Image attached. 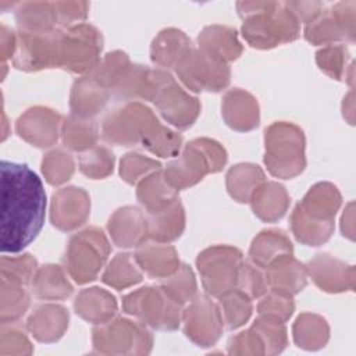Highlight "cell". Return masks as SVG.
Returning a JSON list of instances; mask_svg holds the SVG:
<instances>
[{
    "label": "cell",
    "instance_id": "7dc6e473",
    "mask_svg": "<svg viewBox=\"0 0 356 356\" xmlns=\"http://www.w3.org/2000/svg\"><path fill=\"white\" fill-rule=\"evenodd\" d=\"M160 164L152 159L143 157L139 153H129L121 160V177L128 184H135L142 175L147 174L149 171L157 170Z\"/></svg>",
    "mask_w": 356,
    "mask_h": 356
},
{
    "label": "cell",
    "instance_id": "4316f807",
    "mask_svg": "<svg viewBox=\"0 0 356 356\" xmlns=\"http://www.w3.org/2000/svg\"><path fill=\"white\" fill-rule=\"evenodd\" d=\"M253 211L264 221H275L281 218L288 207L289 197L280 184L268 182L260 185L250 197Z\"/></svg>",
    "mask_w": 356,
    "mask_h": 356
},
{
    "label": "cell",
    "instance_id": "ffe728a7",
    "mask_svg": "<svg viewBox=\"0 0 356 356\" xmlns=\"http://www.w3.org/2000/svg\"><path fill=\"white\" fill-rule=\"evenodd\" d=\"M266 268V282L273 291L293 295L302 291L306 284V271L303 266L291 254H285L274 260Z\"/></svg>",
    "mask_w": 356,
    "mask_h": 356
},
{
    "label": "cell",
    "instance_id": "7bdbcfd3",
    "mask_svg": "<svg viewBox=\"0 0 356 356\" xmlns=\"http://www.w3.org/2000/svg\"><path fill=\"white\" fill-rule=\"evenodd\" d=\"M114 157L106 147H95L81 156V171L90 178H103L113 171Z\"/></svg>",
    "mask_w": 356,
    "mask_h": 356
},
{
    "label": "cell",
    "instance_id": "cb8c5ba5",
    "mask_svg": "<svg viewBox=\"0 0 356 356\" xmlns=\"http://www.w3.org/2000/svg\"><path fill=\"white\" fill-rule=\"evenodd\" d=\"M107 102V90L95 78L78 79L71 92L72 114L81 118H88L97 114Z\"/></svg>",
    "mask_w": 356,
    "mask_h": 356
},
{
    "label": "cell",
    "instance_id": "c3c4849f",
    "mask_svg": "<svg viewBox=\"0 0 356 356\" xmlns=\"http://www.w3.org/2000/svg\"><path fill=\"white\" fill-rule=\"evenodd\" d=\"M236 284L241 286L242 292L252 298H259L260 295H263L267 286L266 277H263L257 268L246 263H242L239 267Z\"/></svg>",
    "mask_w": 356,
    "mask_h": 356
},
{
    "label": "cell",
    "instance_id": "1f68e13d",
    "mask_svg": "<svg viewBox=\"0 0 356 356\" xmlns=\"http://www.w3.org/2000/svg\"><path fill=\"white\" fill-rule=\"evenodd\" d=\"M33 293L40 299H63L72 292V286L58 266L47 264L32 278Z\"/></svg>",
    "mask_w": 356,
    "mask_h": 356
},
{
    "label": "cell",
    "instance_id": "7a4b0ae2",
    "mask_svg": "<svg viewBox=\"0 0 356 356\" xmlns=\"http://www.w3.org/2000/svg\"><path fill=\"white\" fill-rule=\"evenodd\" d=\"M239 14L246 18L243 36L257 49L274 47L298 38V19L292 11L280 3H238Z\"/></svg>",
    "mask_w": 356,
    "mask_h": 356
},
{
    "label": "cell",
    "instance_id": "74e56055",
    "mask_svg": "<svg viewBox=\"0 0 356 356\" xmlns=\"http://www.w3.org/2000/svg\"><path fill=\"white\" fill-rule=\"evenodd\" d=\"M252 330L263 343L266 353H280L286 346V331L282 321L260 316V318H257L252 325Z\"/></svg>",
    "mask_w": 356,
    "mask_h": 356
},
{
    "label": "cell",
    "instance_id": "8fae6325",
    "mask_svg": "<svg viewBox=\"0 0 356 356\" xmlns=\"http://www.w3.org/2000/svg\"><path fill=\"white\" fill-rule=\"evenodd\" d=\"M102 35L90 25L72 26L61 35L58 67L71 72H86L97 67Z\"/></svg>",
    "mask_w": 356,
    "mask_h": 356
},
{
    "label": "cell",
    "instance_id": "2e32d148",
    "mask_svg": "<svg viewBox=\"0 0 356 356\" xmlns=\"http://www.w3.org/2000/svg\"><path fill=\"white\" fill-rule=\"evenodd\" d=\"M60 115L44 107L26 110L17 121V134L36 147L51 146L57 140Z\"/></svg>",
    "mask_w": 356,
    "mask_h": 356
},
{
    "label": "cell",
    "instance_id": "83f0119b",
    "mask_svg": "<svg viewBox=\"0 0 356 356\" xmlns=\"http://www.w3.org/2000/svg\"><path fill=\"white\" fill-rule=\"evenodd\" d=\"M138 199L150 214H156L178 200L174 188L167 184L164 175L159 171L139 184Z\"/></svg>",
    "mask_w": 356,
    "mask_h": 356
},
{
    "label": "cell",
    "instance_id": "d590c367",
    "mask_svg": "<svg viewBox=\"0 0 356 356\" xmlns=\"http://www.w3.org/2000/svg\"><path fill=\"white\" fill-rule=\"evenodd\" d=\"M325 321L317 316L302 314L293 325V338L299 348L317 349L327 341Z\"/></svg>",
    "mask_w": 356,
    "mask_h": 356
},
{
    "label": "cell",
    "instance_id": "8d00e7d4",
    "mask_svg": "<svg viewBox=\"0 0 356 356\" xmlns=\"http://www.w3.org/2000/svg\"><path fill=\"white\" fill-rule=\"evenodd\" d=\"M64 143L72 150H88L96 143V128L95 125L81 117H68L63 124Z\"/></svg>",
    "mask_w": 356,
    "mask_h": 356
},
{
    "label": "cell",
    "instance_id": "836d02e7",
    "mask_svg": "<svg viewBox=\"0 0 356 356\" xmlns=\"http://www.w3.org/2000/svg\"><path fill=\"white\" fill-rule=\"evenodd\" d=\"M29 306V296L22 285L11 284L1 280L0 295V321L11 324L22 317Z\"/></svg>",
    "mask_w": 356,
    "mask_h": 356
},
{
    "label": "cell",
    "instance_id": "ba28073f",
    "mask_svg": "<svg viewBox=\"0 0 356 356\" xmlns=\"http://www.w3.org/2000/svg\"><path fill=\"white\" fill-rule=\"evenodd\" d=\"M242 254L235 248L214 246L202 252L197 257V268L203 286L211 295H222L234 288L238 281Z\"/></svg>",
    "mask_w": 356,
    "mask_h": 356
},
{
    "label": "cell",
    "instance_id": "52a82bcc",
    "mask_svg": "<svg viewBox=\"0 0 356 356\" xmlns=\"http://www.w3.org/2000/svg\"><path fill=\"white\" fill-rule=\"evenodd\" d=\"M122 306L128 314L153 328L171 331L179 325V305L171 300L161 288H140L127 295Z\"/></svg>",
    "mask_w": 356,
    "mask_h": 356
},
{
    "label": "cell",
    "instance_id": "603a6c76",
    "mask_svg": "<svg viewBox=\"0 0 356 356\" xmlns=\"http://www.w3.org/2000/svg\"><path fill=\"white\" fill-rule=\"evenodd\" d=\"M200 50L218 61H231L239 57L242 47L235 31L227 26H207L199 35Z\"/></svg>",
    "mask_w": 356,
    "mask_h": 356
},
{
    "label": "cell",
    "instance_id": "60d3db41",
    "mask_svg": "<svg viewBox=\"0 0 356 356\" xmlns=\"http://www.w3.org/2000/svg\"><path fill=\"white\" fill-rule=\"evenodd\" d=\"M161 289L171 300L178 305L192 300L196 292V282L191 268L188 266L179 267L174 274L167 278V281L163 282Z\"/></svg>",
    "mask_w": 356,
    "mask_h": 356
},
{
    "label": "cell",
    "instance_id": "f546056e",
    "mask_svg": "<svg viewBox=\"0 0 356 356\" xmlns=\"http://www.w3.org/2000/svg\"><path fill=\"white\" fill-rule=\"evenodd\" d=\"M184 222V209L181 203L175 200L167 209L152 214V218L147 221V234L150 238L159 242L174 241L181 235Z\"/></svg>",
    "mask_w": 356,
    "mask_h": 356
},
{
    "label": "cell",
    "instance_id": "e575fe53",
    "mask_svg": "<svg viewBox=\"0 0 356 356\" xmlns=\"http://www.w3.org/2000/svg\"><path fill=\"white\" fill-rule=\"evenodd\" d=\"M221 316L229 330H235L248 321L252 313L249 296L241 289H229L220 295Z\"/></svg>",
    "mask_w": 356,
    "mask_h": 356
},
{
    "label": "cell",
    "instance_id": "7402d4cb",
    "mask_svg": "<svg viewBox=\"0 0 356 356\" xmlns=\"http://www.w3.org/2000/svg\"><path fill=\"white\" fill-rule=\"evenodd\" d=\"M135 260L150 277L167 278L179 268L175 249L161 243L142 242L136 250Z\"/></svg>",
    "mask_w": 356,
    "mask_h": 356
},
{
    "label": "cell",
    "instance_id": "3957f363",
    "mask_svg": "<svg viewBox=\"0 0 356 356\" xmlns=\"http://www.w3.org/2000/svg\"><path fill=\"white\" fill-rule=\"evenodd\" d=\"M339 197L335 188L318 184L310 188L303 202L292 214L295 236L307 245L318 246L331 232V216L335 214Z\"/></svg>",
    "mask_w": 356,
    "mask_h": 356
},
{
    "label": "cell",
    "instance_id": "bcb514c9",
    "mask_svg": "<svg viewBox=\"0 0 356 356\" xmlns=\"http://www.w3.org/2000/svg\"><path fill=\"white\" fill-rule=\"evenodd\" d=\"M293 312V303L291 295L273 291L271 295L264 298L259 305L260 316L271 317L278 321H286Z\"/></svg>",
    "mask_w": 356,
    "mask_h": 356
},
{
    "label": "cell",
    "instance_id": "484cf974",
    "mask_svg": "<svg viewBox=\"0 0 356 356\" xmlns=\"http://www.w3.org/2000/svg\"><path fill=\"white\" fill-rule=\"evenodd\" d=\"M189 39L177 29H165L152 44V60L161 67H177L191 51Z\"/></svg>",
    "mask_w": 356,
    "mask_h": 356
},
{
    "label": "cell",
    "instance_id": "6da1fadb",
    "mask_svg": "<svg viewBox=\"0 0 356 356\" xmlns=\"http://www.w3.org/2000/svg\"><path fill=\"white\" fill-rule=\"evenodd\" d=\"M1 229L3 253L24 250L40 232L46 213V192L40 178L26 165L3 160Z\"/></svg>",
    "mask_w": 356,
    "mask_h": 356
},
{
    "label": "cell",
    "instance_id": "ab89813d",
    "mask_svg": "<svg viewBox=\"0 0 356 356\" xmlns=\"http://www.w3.org/2000/svg\"><path fill=\"white\" fill-rule=\"evenodd\" d=\"M35 268L36 260L31 254H22L18 257L3 256L0 261L1 280L22 286L32 281Z\"/></svg>",
    "mask_w": 356,
    "mask_h": 356
},
{
    "label": "cell",
    "instance_id": "e0dca14e",
    "mask_svg": "<svg viewBox=\"0 0 356 356\" xmlns=\"http://www.w3.org/2000/svg\"><path fill=\"white\" fill-rule=\"evenodd\" d=\"M89 196L81 188H64L53 196L51 222L54 227L70 231L85 222L89 214Z\"/></svg>",
    "mask_w": 356,
    "mask_h": 356
},
{
    "label": "cell",
    "instance_id": "277c9868",
    "mask_svg": "<svg viewBox=\"0 0 356 356\" xmlns=\"http://www.w3.org/2000/svg\"><path fill=\"white\" fill-rule=\"evenodd\" d=\"M227 161L225 150L214 140L196 139L186 145L182 156L170 163L164 178L174 189H182L200 181L207 172H217Z\"/></svg>",
    "mask_w": 356,
    "mask_h": 356
},
{
    "label": "cell",
    "instance_id": "9c48e42d",
    "mask_svg": "<svg viewBox=\"0 0 356 356\" xmlns=\"http://www.w3.org/2000/svg\"><path fill=\"white\" fill-rule=\"evenodd\" d=\"M63 32H26L17 35V49L13 57L15 68L22 71H38L47 67H58L60 43Z\"/></svg>",
    "mask_w": 356,
    "mask_h": 356
},
{
    "label": "cell",
    "instance_id": "8992f818",
    "mask_svg": "<svg viewBox=\"0 0 356 356\" xmlns=\"http://www.w3.org/2000/svg\"><path fill=\"white\" fill-rule=\"evenodd\" d=\"M108 254V242L97 228L85 229L71 238L65 266L78 284L96 278Z\"/></svg>",
    "mask_w": 356,
    "mask_h": 356
},
{
    "label": "cell",
    "instance_id": "f35d334b",
    "mask_svg": "<svg viewBox=\"0 0 356 356\" xmlns=\"http://www.w3.org/2000/svg\"><path fill=\"white\" fill-rule=\"evenodd\" d=\"M142 280V275L134 264L129 254L120 253L110 263L108 268L103 274V282L114 288H127Z\"/></svg>",
    "mask_w": 356,
    "mask_h": 356
},
{
    "label": "cell",
    "instance_id": "30bf717a",
    "mask_svg": "<svg viewBox=\"0 0 356 356\" xmlns=\"http://www.w3.org/2000/svg\"><path fill=\"white\" fill-rule=\"evenodd\" d=\"M157 124V118L147 107L131 103L104 120L103 136L107 142L129 146L138 140L143 142Z\"/></svg>",
    "mask_w": 356,
    "mask_h": 356
},
{
    "label": "cell",
    "instance_id": "ac0fdd59",
    "mask_svg": "<svg viewBox=\"0 0 356 356\" xmlns=\"http://www.w3.org/2000/svg\"><path fill=\"white\" fill-rule=\"evenodd\" d=\"M108 231L118 246H136L147 234V221L136 207H124L110 218Z\"/></svg>",
    "mask_w": 356,
    "mask_h": 356
},
{
    "label": "cell",
    "instance_id": "4dcf8cb0",
    "mask_svg": "<svg viewBox=\"0 0 356 356\" xmlns=\"http://www.w3.org/2000/svg\"><path fill=\"white\" fill-rule=\"evenodd\" d=\"M15 19L19 31L26 32L54 31V25H57L53 4L50 3H21L15 8Z\"/></svg>",
    "mask_w": 356,
    "mask_h": 356
},
{
    "label": "cell",
    "instance_id": "b9f144b4",
    "mask_svg": "<svg viewBox=\"0 0 356 356\" xmlns=\"http://www.w3.org/2000/svg\"><path fill=\"white\" fill-rule=\"evenodd\" d=\"M42 171L49 184L60 185L72 175L74 163L68 153L57 149L46 154L42 161Z\"/></svg>",
    "mask_w": 356,
    "mask_h": 356
},
{
    "label": "cell",
    "instance_id": "f6af8a7d",
    "mask_svg": "<svg viewBox=\"0 0 356 356\" xmlns=\"http://www.w3.org/2000/svg\"><path fill=\"white\" fill-rule=\"evenodd\" d=\"M0 335V355H29L32 352L31 342L28 341L24 331L19 328L11 327V324H1Z\"/></svg>",
    "mask_w": 356,
    "mask_h": 356
},
{
    "label": "cell",
    "instance_id": "9a60e30c",
    "mask_svg": "<svg viewBox=\"0 0 356 356\" xmlns=\"http://www.w3.org/2000/svg\"><path fill=\"white\" fill-rule=\"evenodd\" d=\"M185 334L199 346H213L222 331L220 309L206 296H197L184 313Z\"/></svg>",
    "mask_w": 356,
    "mask_h": 356
},
{
    "label": "cell",
    "instance_id": "7c38bea8",
    "mask_svg": "<svg viewBox=\"0 0 356 356\" xmlns=\"http://www.w3.org/2000/svg\"><path fill=\"white\" fill-rule=\"evenodd\" d=\"M93 346L102 353H147L152 337L142 325L118 318L93 330Z\"/></svg>",
    "mask_w": 356,
    "mask_h": 356
},
{
    "label": "cell",
    "instance_id": "d6986e66",
    "mask_svg": "<svg viewBox=\"0 0 356 356\" xmlns=\"http://www.w3.org/2000/svg\"><path fill=\"white\" fill-rule=\"evenodd\" d=\"M68 325V313L57 305L39 306L28 318V331L40 342L57 341Z\"/></svg>",
    "mask_w": 356,
    "mask_h": 356
},
{
    "label": "cell",
    "instance_id": "5b68a950",
    "mask_svg": "<svg viewBox=\"0 0 356 356\" xmlns=\"http://www.w3.org/2000/svg\"><path fill=\"white\" fill-rule=\"evenodd\" d=\"M305 139L302 131L286 122H275L266 129L264 163L280 178H292L305 168Z\"/></svg>",
    "mask_w": 356,
    "mask_h": 356
},
{
    "label": "cell",
    "instance_id": "5bb4252c",
    "mask_svg": "<svg viewBox=\"0 0 356 356\" xmlns=\"http://www.w3.org/2000/svg\"><path fill=\"white\" fill-rule=\"evenodd\" d=\"M152 102L168 122L181 129L191 127L200 110L199 102L185 93L170 74L163 78Z\"/></svg>",
    "mask_w": 356,
    "mask_h": 356
},
{
    "label": "cell",
    "instance_id": "681fc988",
    "mask_svg": "<svg viewBox=\"0 0 356 356\" xmlns=\"http://www.w3.org/2000/svg\"><path fill=\"white\" fill-rule=\"evenodd\" d=\"M17 49V35L8 29L6 25H1L0 32V50H1V60L6 63L7 58L14 57Z\"/></svg>",
    "mask_w": 356,
    "mask_h": 356
},
{
    "label": "cell",
    "instance_id": "d6a6232c",
    "mask_svg": "<svg viewBox=\"0 0 356 356\" xmlns=\"http://www.w3.org/2000/svg\"><path fill=\"white\" fill-rule=\"evenodd\" d=\"M263 171L253 164H238L227 175V188L238 202L250 200L254 191L263 182Z\"/></svg>",
    "mask_w": 356,
    "mask_h": 356
},
{
    "label": "cell",
    "instance_id": "f1b7e54d",
    "mask_svg": "<svg viewBox=\"0 0 356 356\" xmlns=\"http://www.w3.org/2000/svg\"><path fill=\"white\" fill-rule=\"evenodd\" d=\"M292 245L282 231L268 229L260 232L250 248V259L259 267H267L274 260L291 254Z\"/></svg>",
    "mask_w": 356,
    "mask_h": 356
},
{
    "label": "cell",
    "instance_id": "44dd1931",
    "mask_svg": "<svg viewBox=\"0 0 356 356\" xmlns=\"http://www.w3.org/2000/svg\"><path fill=\"white\" fill-rule=\"evenodd\" d=\"M222 114L227 124L236 131H249L259 124L257 102L249 93L239 89L227 93Z\"/></svg>",
    "mask_w": 356,
    "mask_h": 356
},
{
    "label": "cell",
    "instance_id": "ee69618b",
    "mask_svg": "<svg viewBox=\"0 0 356 356\" xmlns=\"http://www.w3.org/2000/svg\"><path fill=\"white\" fill-rule=\"evenodd\" d=\"M128 68V57L121 51L107 54V57L97 65L95 71V79L104 88L117 83L120 76Z\"/></svg>",
    "mask_w": 356,
    "mask_h": 356
},
{
    "label": "cell",
    "instance_id": "4fadbf2b",
    "mask_svg": "<svg viewBox=\"0 0 356 356\" xmlns=\"http://www.w3.org/2000/svg\"><path fill=\"white\" fill-rule=\"evenodd\" d=\"M181 81L195 92H218L229 82V68L202 50L189 51L175 67Z\"/></svg>",
    "mask_w": 356,
    "mask_h": 356
},
{
    "label": "cell",
    "instance_id": "d4e9b609",
    "mask_svg": "<svg viewBox=\"0 0 356 356\" xmlns=\"http://www.w3.org/2000/svg\"><path fill=\"white\" fill-rule=\"evenodd\" d=\"M74 306L81 317L95 324L108 323L117 309L114 296L99 288L82 291L76 296Z\"/></svg>",
    "mask_w": 356,
    "mask_h": 356
}]
</instances>
